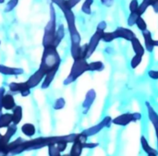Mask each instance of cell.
<instances>
[{
    "label": "cell",
    "instance_id": "obj_27",
    "mask_svg": "<svg viewBox=\"0 0 158 156\" xmlns=\"http://www.w3.org/2000/svg\"><path fill=\"white\" fill-rule=\"evenodd\" d=\"M139 6H140L139 0H131V1L130 2V5H129L130 12H135V11H138V9H139Z\"/></svg>",
    "mask_w": 158,
    "mask_h": 156
},
{
    "label": "cell",
    "instance_id": "obj_29",
    "mask_svg": "<svg viewBox=\"0 0 158 156\" xmlns=\"http://www.w3.org/2000/svg\"><path fill=\"white\" fill-rule=\"evenodd\" d=\"M81 0H65V5L68 8L72 9L76 5H78Z\"/></svg>",
    "mask_w": 158,
    "mask_h": 156
},
{
    "label": "cell",
    "instance_id": "obj_18",
    "mask_svg": "<svg viewBox=\"0 0 158 156\" xmlns=\"http://www.w3.org/2000/svg\"><path fill=\"white\" fill-rule=\"evenodd\" d=\"M21 131L23 132L24 135L28 136V137H32L35 134V127L32 124H24L21 127Z\"/></svg>",
    "mask_w": 158,
    "mask_h": 156
},
{
    "label": "cell",
    "instance_id": "obj_30",
    "mask_svg": "<svg viewBox=\"0 0 158 156\" xmlns=\"http://www.w3.org/2000/svg\"><path fill=\"white\" fill-rule=\"evenodd\" d=\"M106 28H107V23H106V21H105V20H102V21H100V22L97 24L96 31H106Z\"/></svg>",
    "mask_w": 158,
    "mask_h": 156
},
{
    "label": "cell",
    "instance_id": "obj_32",
    "mask_svg": "<svg viewBox=\"0 0 158 156\" xmlns=\"http://www.w3.org/2000/svg\"><path fill=\"white\" fill-rule=\"evenodd\" d=\"M18 1L19 0H10L8 3H7V5H6V11H10V10H12L16 6H17V4H18Z\"/></svg>",
    "mask_w": 158,
    "mask_h": 156
},
{
    "label": "cell",
    "instance_id": "obj_17",
    "mask_svg": "<svg viewBox=\"0 0 158 156\" xmlns=\"http://www.w3.org/2000/svg\"><path fill=\"white\" fill-rule=\"evenodd\" d=\"M22 118V108L20 106H15L12 114V122L14 125H18Z\"/></svg>",
    "mask_w": 158,
    "mask_h": 156
},
{
    "label": "cell",
    "instance_id": "obj_16",
    "mask_svg": "<svg viewBox=\"0 0 158 156\" xmlns=\"http://www.w3.org/2000/svg\"><path fill=\"white\" fill-rule=\"evenodd\" d=\"M64 36H65V28H64V25L61 24V25H59L58 29H57L56 31V37H55L54 46L56 47V46L61 43V41L63 40Z\"/></svg>",
    "mask_w": 158,
    "mask_h": 156
},
{
    "label": "cell",
    "instance_id": "obj_4",
    "mask_svg": "<svg viewBox=\"0 0 158 156\" xmlns=\"http://www.w3.org/2000/svg\"><path fill=\"white\" fill-rule=\"evenodd\" d=\"M142 119V114L139 112L124 113L112 119V124L119 127H126L132 122H138Z\"/></svg>",
    "mask_w": 158,
    "mask_h": 156
},
{
    "label": "cell",
    "instance_id": "obj_36",
    "mask_svg": "<svg viewBox=\"0 0 158 156\" xmlns=\"http://www.w3.org/2000/svg\"><path fill=\"white\" fill-rule=\"evenodd\" d=\"M147 156H158L157 154H147Z\"/></svg>",
    "mask_w": 158,
    "mask_h": 156
},
{
    "label": "cell",
    "instance_id": "obj_26",
    "mask_svg": "<svg viewBox=\"0 0 158 156\" xmlns=\"http://www.w3.org/2000/svg\"><path fill=\"white\" fill-rule=\"evenodd\" d=\"M48 153L49 156H61V153L57 149L56 144H51L48 146Z\"/></svg>",
    "mask_w": 158,
    "mask_h": 156
},
{
    "label": "cell",
    "instance_id": "obj_22",
    "mask_svg": "<svg viewBox=\"0 0 158 156\" xmlns=\"http://www.w3.org/2000/svg\"><path fill=\"white\" fill-rule=\"evenodd\" d=\"M116 39H117V37H116V34L114 31H105L102 36V41L105 43H112Z\"/></svg>",
    "mask_w": 158,
    "mask_h": 156
},
{
    "label": "cell",
    "instance_id": "obj_37",
    "mask_svg": "<svg viewBox=\"0 0 158 156\" xmlns=\"http://www.w3.org/2000/svg\"><path fill=\"white\" fill-rule=\"evenodd\" d=\"M156 144H157V152H158V138H156Z\"/></svg>",
    "mask_w": 158,
    "mask_h": 156
},
{
    "label": "cell",
    "instance_id": "obj_21",
    "mask_svg": "<svg viewBox=\"0 0 158 156\" xmlns=\"http://www.w3.org/2000/svg\"><path fill=\"white\" fill-rule=\"evenodd\" d=\"M139 17H141V15L138 13V11L131 12L130 15H129L128 20H127L128 25H129L130 27H132V26L136 25V21H137V19L139 18Z\"/></svg>",
    "mask_w": 158,
    "mask_h": 156
},
{
    "label": "cell",
    "instance_id": "obj_7",
    "mask_svg": "<svg viewBox=\"0 0 158 156\" xmlns=\"http://www.w3.org/2000/svg\"><path fill=\"white\" fill-rule=\"evenodd\" d=\"M143 37L144 40V47L145 50L149 53H153L155 48L158 47V40H155L153 38L152 32L148 30L143 31Z\"/></svg>",
    "mask_w": 158,
    "mask_h": 156
},
{
    "label": "cell",
    "instance_id": "obj_14",
    "mask_svg": "<svg viewBox=\"0 0 158 156\" xmlns=\"http://www.w3.org/2000/svg\"><path fill=\"white\" fill-rule=\"evenodd\" d=\"M83 143L79 142V141H75L72 143L71 149H70V153L69 155L70 156H81L83 151Z\"/></svg>",
    "mask_w": 158,
    "mask_h": 156
},
{
    "label": "cell",
    "instance_id": "obj_35",
    "mask_svg": "<svg viewBox=\"0 0 158 156\" xmlns=\"http://www.w3.org/2000/svg\"><path fill=\"white\" fill-rule=\"evenodd\" d=\"M151 6L153 7L154 11L156 13H158V0H153L152 4H151Z\"/></svg>",
    "mask_w": 158,
    "mask_h": 156
},
{
    "label": "cell",
    "instance_id": "obj_3",
    "mask_svg": "<svg viewBox=\"0 0 158 156\" xmlns=\"http://www.w3.org/2000/svg\"><path fill=\"white\" fill-rule=\"evenodd\" d=\"M56 31V11H55L53 5H51L50 6V20L44 29V41H43L44 47L49 46V45H54Z\"/></svg>",
    "mask_w": 158,
    "mask_h": 156
},
{
    "label": "cell",
    "instance_id": "obj_40",
    "mask_svg": "<svg viewBox=\"0 0 158 156\" xmlns=\"http://www.w3.org/2000/svg\"><path fill=\"white\" fill-rule=\"evenodd\" d=\"M1 137H2V135H1V134H0V138H1Z\"/></svg>",
    "mask_w": 158,
    "mask_h": 156
},
{
    "label": "cell",
    "instance_id": "obj_33",
    "mask_svg": "<svg viewBox=\"0 0 158 156\" xmlns=\"http://www.w3.org/2000/svg\"><path fill=\"white\" fill-rule=\"evenodd\" d=\"M148 76L152 80H158V70H150L148 72Z\"/></svg>",
    "mask_w": 158,
    "mask_h": 156
},
{
    "label": "cell",
    "instance_id": "obj_34",
    "mask_svg": "<svg viewBox=\"0 0 158 156\" xmlns=\"http://www.w3.org/2000/svg\"><path fill=\"white\" fill-rule=\"evenodd\" d=\"M102 5L106 7H111L114 5V0H100Z\"/></svg>",
    "mask_w": 158,
    "mask_h": 156
},
{
    "label": "cell",
    "instance_id": "obj_28",
    "mask_svg": "<svg viewBox=\"0 0 158 156\" xmlns=\"http://www.w3.org/2000/svg\"><path fill=\"white\" fill-rule=\"evenodd\" d=\"M65 104H66V102H65V100H64L63 98H58V99L55 102V104H54V108H55L56 110L62 109V108L65 106Z\"/></svg>",
    "mask_w": 158,
    "mask_h": 156
},
{
    "label": "cell",
    "instance_id": "obj_9",
    "mask_svg": "<svg viewBox=\"0 0 158 156\" xmlns=\"http://www.w3.org/2000/svg\"><path fill=\"white\" fill-rule=\"evenodd\" d=\"M96 99V92L94 89L89 90L86 94H85V98L84 101L82 102V109H83V114H87L89 112V110L91 109L92 105H94V101Z\"/></svg>",
    "mask_w": 158,
    "mask_h": 156
},
{
    "label": "cell",
    "instance_id": "obj_12",
    "mask_svg": "<svg viewBox=\"0 0 158 156\" xmlns=\"http://www.w3.org/2000/svg\"><path fill=\"white\" fill-rule=\"evenodd\" d=\"M131 47H132V50L135 53V55H139L142 56L144 55L145 51H146L145 47L143 46V44L141 43V41L136 36L131 41Z\"/></svg>",
    "mask_w": 158,
    "mask_h": 156
},
{
    "label": "cell",
    "instance_id": "obj_11",
    "mask_svg": "<svg viewBox=\"0 0 158 156\" xmlns=\"http://www.w3.org/2000/svg\"><path fill=\"white\" fill-rule=\"evenodd\" d=\"M0 106L6 110H13L16 106L14 98L10 94H5L0 97Z\"/></svg>",
    "mask_w": 158,
    "mask_h": 156
},
{
    "label": "cell",
    "instance_id": "obj_31",
    "mask_svg": "<svg viewBox=\"0 0 158 156\" xmlns=\"http://www.w3.org/2000/svg\"><path fill=\"white\" fill-rule=\"evenodd\" d=\"M98 146H99V143H97V142H86L83 143V148L84 149H89V150L94 149V148H96Z\"/></svg>",
    "mask_w": 158,
    "mask_h": 156
},
{
    "label": "cell",
    "instance_id": "obj_38",
    "mask_svg": "<svg viewBox=\"0 0 158 156\" xmlns=\"http://www.w3.org/2000/svg\"><path fill=\"white\" fill-rule=\"evenodd\" d=\"M5 2V0H0V4H2V3H4Z\"/></svg>",
    "mask_w": 158,
    "mask_h": 156
},
{
    "label": "cell",
    "instance_id": "obj_5",
    "mask_svg": "<svg viewBox=\"0 0 158 156\" xmlns=\"http://www.w3.org/2000/svg\"><path fill=\"white\" fill-rule=\"evenodd\" d=\"M112 117L110 116H106L98 124L91 127V128H88L86 129H84L83 131H81L87 138H90V137H93L96 134H98L99 132H101L104 129L106 128H109L112 124Z\"/></svg>",
    "mask_w": 158,
    "mask_h": 156
},
{
    "label": "cell",
    "instance_id": "obj_13",
    "mask_svg": "<svg viewBox=\"0 0 158 156\" xmlns=\"http://www.w3.org/2000/svg\"><path fill=\"white\" fill-rule=\"evenodd\" d=\"M140 142H141V146H142V149L143 151L146 154H157V150L154 149L150 144H149V142L148 140L143 135L140 139Z\"/></svg>",
    "mask_w": 158,
    "mask_h": 156
},
{
    "label": "cell",
    "instance_id": "obj_15",
    "mask_svg": "<svg viewBox=\"0 0 158 156\" xmlns=\"http://www.w3.org/2000/svg\"><path fill=\"white\" fill-rule=\"evenodd\" d=\"M105 68L106 66L102 61H93L88 64V71L90 72H101Z\"/></svg>",
    "mask_w": 158,
    "mask_h": 156
},
{
    "label": "cell",
    "instance_id": "obj_39",
    "mask_svg": "<svg viewBox=\"0 0 158 156\" xmlns=\"http://www.w3.org/2000/svg\"><path fill=\"white\" fill-rule=\"evenodd\" d=\"M61 156H70V155H69V154H64V155H61Z\"/></svg>",
    "mask_w": 158,
    "mask_h": 156
},
{
    "label": "cell",
    "instance_id": "obj_10",
    "mask_svg": "<svg viewBox=\"0 0 158 156\" xmlns=\"http://www.w3.org/2000/svg\"><path fill=\"white\" fill-rule=\"evenodd\" d=\"M117 39H124L126 41L131 42L136 35L134 33V31H132L131 29L129 28H125V27H118L115 31H114Z\"/></svg>",
    "mask_w": 158,
    "mask_h": 156
},
{
    "label": "cell",
    "instance_id": "obj_8",
    "mask_svg": "<svg viewBox=\"0 0 158 156\" xmlns=\"http://www.w3.org/2000/svg\"><path fill=\"white\" fill-rule=\"evenodd\" d=\"M145 106H146V110H147L148 118H149L150 122L152 123V125H153V127L155 129L156 138H158V114L156 113V111L154 109V107L152 106L150 102L146 101L145 102Z\"/></svg>",
    "mask_w": 158,
    "mask_h": 156
},
{
    "label": "cell",
    "instance_id": "obj_24",
    "mask_svg": "<svg viewBox=\"0 0 158 156\" xmlns=\"http://www.w3.org/2000/svg\"><path fill=\"white\" fill-rule=\"evenodd\" d=\"M153 0H143V2L140 4L139 6V9H138V13L143 16V14L145 13V11L147 10V8L151 6Z\"/></svg>",
    "mask_w": 158,
    "mask_h": 156
},
{
    "label": "cell",
    "instance_id": "obj_25",
    "mask_svg": "<svg viewBox=\"0 0 158 156\" xmlns=\"http://www.w3.org/2000/svg\"><path fill=\"white\" fill-rule=\"evenodd\" d=\"M136 26H137V28L143 32V31H146V30H148L147 29V23H146V21L144 20V18L141 16V17H139V18L137 19V21H136Z\"/></svg>",
    "mask_w": 158,
    "mask_h": 156
},
{
    "label": "cell",
    "instance_id": "obj_19",
    "mask_svg": "<svg viewBox=\"0 0 158 156\" xmlns=\"http://www.w3.org/2000/svg\"><path fill=\"white\" fill-rule=\"evenodd\" d=\"M12 122V115L11 114H4L0 117V129L9 127Z\"/></svg>",
    "mask_w": 158,
    "mask_h": 156
},
{
    "label": "cell",
    "instance_id": "obj_6",
    "mask_svg": "<svg viewBox=\"0 0 158 156\" xmlns=\"http://www.w3.org/2000/svg\"><path fill=\"white\" fill-rule=\"evenodd\" d=\"M105 31H95V32L93 34L91 37L89 43H88V54H87V59L90 58L93 54L96 51L97 46L99 43L102 41V36Z\"/></svg>",
    "mask_w": 158,
    "mask_h": 156
},
{
    "label": "cell",
    "instance_id": "obj_2",
    "mask_svg": "<svg viewBox=\"0 0 158 156\" xmlns=\"http://www.w3.org/2000/svg\"><path fill=\"white\" fill-rule=\"evenodd\" d=\"M88 62L86 58H78L74 60L70 72L67 79L64 80L65 85H69L74 82L78 78H80L82 74L88 71Z\"/></svg>",
    "mask_w": 158,
    "mask_h": 156
},
{
    "label": "cell",
    "instance_id": "obj_20",
    "mask_svg": "<svg viewBox=\"0 0 158 156\" xmlns=\"http://www.w3.org/2000/svg\"><path fill=\"white\" fill-rule=\"evenodd\" d=\"M94 0H84L81 6V11L86 15H91L92 13V6Z\"/></svg>",
    "mask_w": 158,
    "mask_h": 156
},
{
    "label": "cell",
    "instance_id": "obj_23",
    "mask_svg": "<svg viewBox=\"0 0 158 156\" xmlns=\"http://www.w3.org/2000/svg\"><path fill=\"white\" fill-rule=\"evenodd\" d=\"M143 56H142V55H134L132 56V58L131 59V62H130L131 68H133V69L137 68L141 65V63H142V61H143Z\"/></svg>",
    "mask_w": 158,
    "mask_h": 156
},
{
    "label": "cell",
    "instance_id": "obj_1",
    "mask_svg": "<svg viewBox=\"0 0 158 156\" xmlns=\"http://www.w3.org/2000/svg\"><path fill=\"white\" fill-rule=\"evenodd\" d=\"M60 62L61 59L58 55V52L56 51V47L54 45L46 46L44 47L40 69L43 70L46 75L52 70H58Z\"/></svg>",
    "mask_w": 158,
    "mask_h": 156
}]
</instances>
